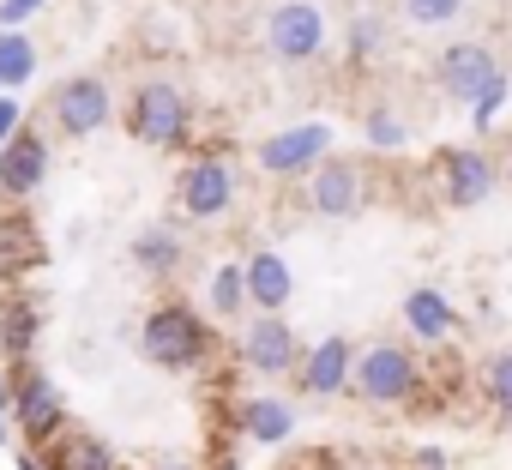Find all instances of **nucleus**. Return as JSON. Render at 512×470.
I'll return each mask as SVG.
<instances>
[{"label":"nucleus","mask_w":512,"mask_h":470,"mask_svg":"<svg viewBox=\"0 0 512 470\" xmlns=\"http://www.w3.org/2000/svg\"><path fill=\"white\" fill-rule=\"evenodd\" d=\"M139 350H145V362H157V368H193L199 356H205V326L187 314V308H157V314H145V326H139Z\"/></svg>","instance_id":"nucleus-1"},{"label":"nucleus","mask_w":512,"mask_h":470,"mask_svg":"<svg viewBox=\"0 0 512 470\" xmlns=\"http://www.w3.org/2000/svg\"><path fill=\"white\" fill-rule=\"evenodd\" d=\"M266 43H272L278 61H314L320 43H326V13L314 0H284L272 13V25H266Z\"/></svg>","instance_id":"nucleus-2"},{"label":"nucleus","mask_w":512,"mask_h":470,"mask_svg":"<svg viewBox=\"0 0 512 470\" xmlns=\"http://www.w3.org/2000/svg\"><path fill=\"white\" fill-rule=\"evenodd\" d=\"M127 121H133V139L169 151V145H181V133H187V103H181L175 85H145V91L133 97V115H127Z\"/></svg>","instance_id":"nucleus-3"},{"label":"nucleus","mask_w":512,"mask_h":470,"mask_svg":"<svg viewBox=\"0 0 512 470\" xmlns=\"http://www.w3.org/2000/svg\"><path fill=\"white\" fill-rule=\"evenodd\" d=\"M109 115H115V97H109V85L91 79V73H79V79H67V85L55 91V121H61V133H73V139H91L97 127H109Z\"/></svg>","instance_id":"nucleus-4"},{"label":"nucleus","mask_w":512,"mask_h":470,"mask_svg":"<svg viewBox=\"0 0 512 470\" xmlns=\"http://www.w3.org/2000/svg\"><path fill=\"white\" fill-rule=\"evenodd\" d=\"M332 151V127L326 121H308V127H290V133H272L260 145V169L266 175H302L314 169V157Z\"/></svg>","instance_id":"nucleus-5"},{"label":"nucleus","mask_w":512,"mask_h":470,"mask_svg":"<svg viewBox=\"0 0 512 470\" xmlns=\"http://www.w3.org/2000/svg\"><path fill=\"white\" fill-rule=\"evenodd\" d=\"M356 386H362V398H374V404H398V398H410V386H416V362H410V350H398V344H374V350L362 356V368H356Z\"/></svg>","instance_id":"nucleus-6"},{"label":"nucleus","mask_w":512,"mask_h":470,"mask_svg":"<svg viewBox=\"0 0 512 470\" xmlns=\"http://www.w3.org/2000/svg\"><path fill=\"white\" fill-rule=\"evenodd\" d=\"M434 73H440V91L458 97V103H476V97L500 79V67H494V55H488L482 43H452Z\"/></svg>","instance_id":"nucleus-7"},{"label":"nucleus","mask_w":512,"mask_h":470,"mask_svg":"<svg viewBox=\"0 0 512 470\" xmlns=\"http://www.w3.org/2000/svg\"><path fill=\"white\" fill-rule=\"evenodd\" d=\"M43 175H49V145L31 127H19L7 145H0V187H7L13 199H25V193L43 187Z\"/></svg>","instance_id":"nucleus-8"},{"label":"nucleus","mask_w":512,"mask_h":470,"mask_svg":"<svg viewBox=\"0 0 512 470\" xmlns=\"http://www.w3.org/2000/svg\"><path fill=\"white\" fill-rule=\"evenodd\" d=\"M229 199H235V175H229L223 157H199V163H187V175H181V205H187L193 217H223Z\"/></svg>","instance_id":"nucleus-9"},{"label":"nucleus","mask_w":512,"mask_h":470,"mask_svg":"<svg viewBox=\"0 0 512 470\" xmlns=\"http://www.w3.org/2000/svg\"><path fill=\"white\" fill-rule=\"evenodd\" d=\"M362 169H350V163H320L314 169V193H308V205L320 211V217H356L362 211Z\"/></svg>","instance_id":"nucleus-10"},{"label":"nucleus","mask_w":512,"mask_h":470,"mask_svg":"<svg viewBox=\"0 0 512 470\" xmlns=\"http://www.w3.org/2000/svg\"><path fill=\"white\" fill-rule=\"evenodd\" d=\"M247 362L260 368V374H290L296 368V332L278 320V314H260L253 320V332H247Z\"/></svg>","instance_id":"nucleus-11"},{"label":"nucleus","mask_w":512,"mask_h":470,"mask_svg":"<svg viewBox=\"0 0 512 470\" xmlns=\"http://www.w3.org/2000/svg\"><path fill=\"white\" fill-rule=\"evenodd\" d=\"M13 416H19L25 440H43V434H55V428H61V392H55V380L31 374V380L13 392Z\"/></svg>","instance_id":"nucleus-12"},{"label":"nucleus","mask_w":512,"mask_h":470,"mask_svg":"<svg viewBox=\"0 0 512 470\" xmlns=\"http://www.w3.org/2000/svg\"><path fill=\"white\" fill-rule=\"evenodd\" d=\"M494 193V163L482 151H452L446 157V205H482Z\"/></svg>","instance_id":"nucleus-13"},{"label":"nucleus","mask_w":512,"mask_h":470,"mask_svg":"<svg viewBox=\"0 0 512 470\" xmlns=\"http://www.w3.org/2000/svg\"><path fill=\"white\" fill-rule=\"evenodd\" d=\"M241 272H247V302H260L266 314H278V308L290 302V266H284V254L260 248Z\"/></svg>","instance_id":"nucleus-14"},{"label":"nucleus","mask_w":512,"mask_h":470,"mask_svg":"<svg viewBox=\"0 0 512 470\" xmlns=\"http://www.w3.org/2000/svg\"><path fill=\"white\" fill-rule=\"evenodd\" d=\"M344 380H350V344H344V338L314 344V356H308V368H302V386H308L314 398H332Z\"/></svg>","instance_id":"nucleus-15"},{"label":"nucleus","mask_w":512,"mask_h":470,"mask_svg":"<svg viewBox=\"0 0 512 470\" xmlns=\"http://www.w3.org/2000/svg\"><path fill=\"white\" fill-rule=\"evenodd\" d=\"M241 428L260 440V446H278V440H290V428H296V410L284 404V398H253L247 410H241Z\"/></svg>","instance_id":"nucleus-16"},{"label":"nucleus","mask_w":512,"mask_h":470,"mask_svg":"<svg viewBox=\"0 0 512 470\" xmlns=\"http://www.w3.org/2000/svg\"><path fill=\"white\" fill-rule=\"evenodd\" d=\"M404 320H410V332H416V338H428V344H434V338H446V332H452V302H446L440 290H410V296H404Z\"/></svg>","instance_id":"nucleus-17"},{"label":"nucleus","mask_w":512,"mask_h":470,"mask_svg":"<svg viewBox=\"0 0 512 470\" xmlns=\"http://www.w3.org/2000/svg\"><path fill=\"white\" fill-rule=\"evenodd\" d=\"M37 73V43L25 31H0V85H25Z\"/></svg>","instance_id":"nucleus-18"},{"label":"nucleus","mask_w":512,"mask_h":470,"mask_svg":"<svg viewBox=\"0 0 512 470\" xmlns=\"http://www.w3.org/2000/svg\"><path fill=\"white\" fill-rule=\"evenodd\" d=\"M133 254H139L145 272H175V266H181V242H175L169 229H145L139 242H133Z\"/></svg>","instance_id":"nucleus-19"},{"label":"nucleus","mask_w":512,"mask_h":470,"mask_svg":"<svg viewBox=\"0 0 512 470\" xmlns=\"http://www.w3.org/2000/svg\"><path fill=\"white\" fill-rule=\"evenodd\" d=\"M241 302H247V272L241 266H217L211 272V308L217 314H235Z\"/></svg>","instance_id":"nucleus-20"},{"label":"nucleus","mask_w":512,"mask_h":470,"mask_svg":"<svg viewBox=\"0 0 512 470\" xmlns=\"http://www.w3.org/2000/svg\"><path fill=\"white\" fill-rule=\"evenodd\" d=\"M61 458H67V470H115V452L103 440H91V434H73L61 446Z\"/></svg>","instance_id":"nucleus-21"},{"label":"nucleus","mask_w":512,"mask_h":470,"mask_svg":"<svg viewBox=\"0 0 512 470\" xmlns=\"http://www.w3.org/2000/svg\"><path fill=\"white\" fill-rule=\"evenodd\" d=\"M31 338H37V314H31L25 302H13V308H7V326H0V344H7V356H25Z\"/></svg>","instance_id":"nucleus-22"},{"label":"nucleus","mask_w":512,"mask_h":470,"mask_svg":"<svg viewBox=\"0 0 512 470\" xmlns=\"http://www.w3.org/2000/svg\"><path fill=\"white\" fill-rule=\"evenodd\" d=\"M362 133H368V145H380V151H398V145L410 139V127H404L392 109H368V127H362Z\"/></svg>","instance_id":"nucleus-23"},{"label":"nucleus","mask_w":512,"mask_h":470,"mask_svg":"<svg viewBox=\"0 0 512 470\" xmlns=\"http://www.w3.org/2000/svg\"><path fill=\"white\" fill-rule=\"evenodd\" d=\"M410 25H452L464 13V0H398Z\"/></svg>","instance_id":"nucleus-24"},{"label":"nucleus","mask_w":512,"mask_h":470,"mask_svg":"<svg viewBox=\"0 0 512 470\" xmlns=\"http://www.w3.org/2000/svg\"><path fill=\"white\" fill-rule=\"evenodd\" d=\"M488 398H494L500 410H512V350H500V356L488 362Z\"/></svg>","instance_id":"nucleus-25"},{"label":"nucleus","mask_w":512,"mask_h":470,"mask_svg":"<svg viewBox=\"0 0 512 470\" xmlns=\"http://www.w3.org/2000/svg\"><path fill=\"white\" fill-rule=\"evenodd\" d=\"M500 103H506V79H494L482 97H476V127H494V115H500Z\"/></svg>","instance_id":"nucleus-26"},{"label":"nucleus","mask_w":512,"mask_h":470,"mask_svg":"<svg viewBox=\"0 0 512 470\" xmlns=\"http://www.w3.org/2000/svg\"><path fill=\"white\" fill-rule=\"evenodd\" d=\"M37 7H43V0H0V31H19Z\"/></svg>","instance_id":"nucleus-27"},{"label":"nucleus","mask_w":512,"mask_h":470,"mask_svg":"<svg viewBox=\"0 0 512 470\" xmlns=\"http://www.w3.org/2000/svg\"><path fill=\"white\" fill-rule=\"evenodd\" d=\"M374 43H380V25H374V19H356V25H350V49H356V61H362Z\"/></svg>","instance_id":"nucleus-28"},{"label":"nucleus","mask_w":512,"mask_h":470,"mask_svg":"<svg viewBox=\"0 0 512 470\" xmlns=\"http://www.w3.org/2000/svg\"><path fill=\"white\" fill-rule=\"evenodd\" d=\"M13 133H19V103H13V97H0V145H7Z\"/></svg>","instance_id":"nucleus-29"},{"label":"nucleus","mask_w":512,"mask_h":470,"mask_svg":"<svg viewBox=\"0 0 512 470\" xmlns=\"http://www.w3.org/2000/svg\"><path fill=\"white\" fill-rule=\"evenodd\" d=\"M13 410V386H7V374H0V416Z\"/></svg>","instance_id":"nucleus-30"},{"label":"nucleus","mask_w":512,"mask_h":470,"mask_svg":"<svg viewBox=\"0 0 512 470\" xmlns=\"http://www.w3.org/2000/svg\"><path fill=\"white\" fill-rule=\"evenodd\" d=\"M19 470H43V464H37V458H31V452H19Z\"/></svg>","instance_id":"nucleus-31"},{"label":"nucleus","mask_w":512,"mask_h":470,"mask_svg":"<svg viewBox=\"0 0 512 470\" xmlns=\"http://www.w3.org/2000/svg\"><path fill=\"white\" fill-rule=\"evenodd\" d=\"M0 446H7V416H0Z\"/></svg>","instance_id":"nucleus-32"}]
</instances>
